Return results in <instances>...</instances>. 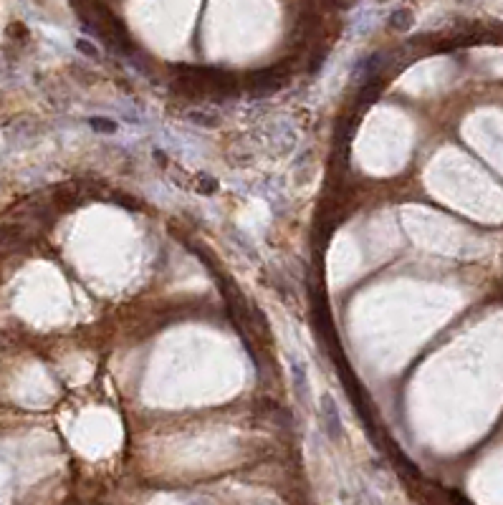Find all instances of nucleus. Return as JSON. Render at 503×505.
<instances>
[{
  "label": "nucleus",
  "mask_w": 503,
  "mask_h": 505,
  "mask_svg": "<svg viewBox=\"0 0 503 505\" xmlns=\"http://www.w3.org/2000/svg\"><path fill=\"white\" fill-rule=\"evenodd\" d=\"M389 21H392V26H395V28H407L410 23H405V21H410V15H407V13H395L392 18H389Z\"/></svg>",
  "instance_id": "39448f33"
},
{
  "label": "nucleus",
  "mask_w": 503,
  "mask_h": 505,
  "mask_svg": "<svg viewBox=\"0 0 503 505\" xmlns=\"http://www.w3.org/2000/svg\"><path fill=\"white\" fill-rule=\"evenodd\" d=\"M76 48H79L87 58H91V61L94 58H99V48H96L94 43H89L87 38H79V41H76Z\"/></svg>",
  "instance_id": "20e7f679"
},
{
  "label": "nucleus",
  "mask_w": 503,
  "mask_h": 505,
  "mask_svg": "<svg viewBox=\"0 0 503 505\" xmlns=\"http://www.w3.org/2000/svg\"><path fill=\"white\" fill-rule=\"evenodd\" d=\"M291 379H294V394L296 399L306 405L311 397V387H309V377H306V366L301 362H291Z\"/></svg>",
  "instance_id": "f03ea898"
},
{
  "label": "nucleus",
  "mask_w": 503,
  "mask_h": 505,
  "mask_svg": "<svg viewBox=\"0 0 503 505\" xmlns=\"http://www.w3.org/2000/svg\"><path fill=\"white\" fill-rule=\"evenodd\" d=\"M89 127H91L96 134H116L119 124H116L114 119H109V116H91V119H89Z\"/></svg>",
  "instance_id": "7ed1b4c3"
},
{
  "label": "nucleus",
  "mask_w": 503,
  "mask_h": 505,
  "mask_svg": "<svg viewBox=\"0 0 503 505\" xmlns=\"http://www.w3.org/2000/svg\"><path fill=\"white\" fill-rule=\"evenodd\" d=\"M319 417H321V427L331 442H339L344 437V422L337 409V399L331 394H321L319 399Z\"/></svg>",
  "instance_id": "f257e3e1"
}]
</instances>
